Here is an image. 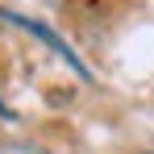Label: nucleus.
Segmentation results:
<instances>
[{"instance_id": "2", "label": "nucleus", "mask_w": 154, "mask_h": 154, "mask_svg": "<svg viewBox=\"0 0 154 154\" xmlns=\"http://www.w3.org/2000/svg\"><path fill=\"white\" fill-rule=\"evenodd\" d=\"M0 117H4V121H13V108H8L4 100H0Z\"/></svg>"}, {"instance_id": "1", "label": "nucleus", "mask_w": 154, "mask_h": 154, "mask_svg": "<svg viewBox=\"0 0 154 154\" xmlns=\"http://www.w3.org/2000/svg\"><path fill=\"white\" fill-rule=\"evenodd\" d=\"M0 21H8V25H17V29H25V33H33V38H38L42 46H50V50L58 54V58H63V63H67V67H71L79 79H92V75H88V67L79 63V54L71 50V46H67V42H63L54 29H46L42 21H33V17H21V13H0Z\"/></svg>"}]
</instances>
